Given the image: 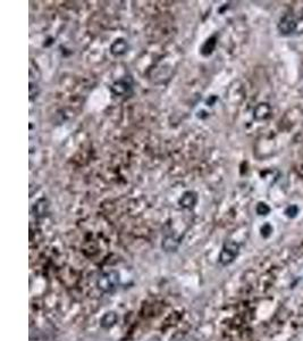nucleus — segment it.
<instances>
[{"label":"nucleus","instance_id":"nucleus-3","mask_svg":"<svg viewBox=\"0 0 303 341\" xmlns=\"http://www.w3.org/2000/svg\"><path fill=\"white\" fill-rule=\"evenodd\" d=\"M132 89V85L128 82V79H122V80L116 81L113 86H111V90L116 96H124L128 95V92Z\"/></svg>","mask_w":303,"mask_h":341},{"label":"nucleus","instance_id":"nucleus-7","mask_svg":"<svg viewBox=\"0 0 303 341\" xmlns=\"http://www.w3.org/2000/svg\"><path fill=\"white\" fill-rule=\"evenodd\" d=\"M195 202H197V196H195V194L193 193H186L183 197H182L181 199V206L182 207H184V208H192L194 205H195Z\"/></svg>","mask_w":303,"mask_h":341},{"label":"nucleus","instance_id":"nucleus-6","mask_svg":"<svg viewBox=\"0 0 303 341\" xmlns=\"http://www.w3.org/2000/svg\"><path fill=\"white\" fill-rule=\"evenodd\" d=\"M127 44H126V41L123 40V39H119V40H116L115 43L113 44V46H111V54L115 55V56H120V55H123L125 54L127 51Z\"/></svg>","mask_w":303,"mask_h":341},{"label":"nucleus","instance_id":"nucleus-2","mask_svg":"<svg viewBox=\"0 0 303 341\" xmlns=\"http://www.w3.org/2000/svg\"><path fill=\"white\" fill-rule=\"evenodd\" d=\"M240 253V246L235 241L228 240L223 246V249L219 254V263L223 266H227L235 260Z\"/></svg>","mask_w":303,"mask_h":341},{"label":"nucleus","instance_id":"nucleus-5","mask_svg":"<svg viewBox=\"0 0 303 341\" xmlns=\"http://www.w3.org/2000/svg\"><path fill=\"white\" fill-rule=\"evenodd\" d=\"M180 241L173 236H167L164 240H162V249L165 251H175L179 248Z\"/></svg>","mask_w":303,"mask_h":341},{"label":"nucleus","instance_id":"nucleus-1","mask_svg":"<svg viewBox=\"0 0 303 341\" xmlns=\"http://www.w3.org/2000/svg\"><path fill=\"white\" fill-rule=\"evenodd\" d=\"M120 277L117 271H108L102 273L97 280V287L105 293H113L119 287Z\"/></svg>","mask_w":303,"mask_h":341},{"label":"nucleus","instance_id":"nucleus-4","mask_svg":"<svg viewBox=\"0 0 303 341\" xmlns=\"http://www.w3.org/2000/svg\"><path fill=\"white\" fill-rule=\"evenodd\" d=\"M117 321H118L117 314H116L115 312L110 311V312L105 313L104 316L101 317L100 325L104 329H110V328H113L114 325H116V323H117Z\"/></svg>","mask_w":303,"mask_h":341},{"label":"nucleus","instance_id":"nucleus-8","mask_svg":"<svg viewBox=\"0 0 303 341\" xmlns=\"http://www.w3.org/2000/svg\"><path fill=\"white\" fill-rule=\"evenodd\" d=\"M148 341H161L159 338H157V337H155V338H151L150 340H148Z\"/></svg>","mask_w":303,"mask_h":341}]
</instances>
